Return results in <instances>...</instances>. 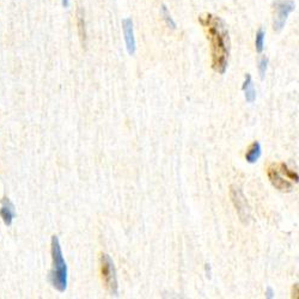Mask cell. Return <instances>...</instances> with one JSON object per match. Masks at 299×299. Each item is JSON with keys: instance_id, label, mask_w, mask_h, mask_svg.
I'll return each mask as SVG.
<instances>
[{"instance_id": "10", "label": "cell", "mask_w": 299, "mask_h": 299, "mask_svg": "<svg viewBox=\"0 0 299 299\" xmlns=\"http://www.w3.org/2000/svg\"><path fill=\"white\" fill-rule=\"evenodd\" d=\"M261 153H262L261 144H260L259 142H254L249 146V149H248L247 153H245V159H247L248 163L254 164L260 159Z\"/></svg>"}, {"instance_id": "1", "label": "cell", "mask_w": 299, "mask_h": 299, "mask_svg": "<svg viewBox=\"0 0 299 299\" xmlns=\"http://www.w3.org/2000/svg\"><path fill=\"white\" fill-rule=\"evenodd\" d=\"M199 20L211 44L212 67L218 73L224 74L230 56V36L226 24L220 17L212 13L202 14Z\"/></svg>"}, {"instance_id": "3", "label": "cell", "mask_w": 299, "mask_h": 299, "mask_svg": "<svg viewBox=\"0 0 299 299\" xmlns=\"http://www.w3.org/2000/svg\"><path fill=\"white\" fill-rule=\"evenodd\" d=\"M100 271L101 278L108 292L112 296H118L119 286L118 278H116V269L114 261L108 254H102L100 259Z\"/></svg>"}, {"instance_id": "9", "label": "cell", "mask_w": 299, "mask_h": 299, "mask_svg": "<svg viewBox=\"0 0 299 299\" xmlns=\"http://www.w3.org/2000/svg\"><path fill=\"white\" fill-rule=\"evenodd\" d=\"M243 92L245 96V100H247L248 103H254L256 100V90L254 88L253 84V78L249 73L245 74V80L243 83Z\"/></svg>"}, {"instance_id": "2", "label": "cell", "mask_w": 299, "mask_h": 299, "mask_svg": "<svg viewBox=\"0 0 299 299\" xmlns=\"http://www.w3.org/2000/svg\"><path fill=\"white\" fill-rule=\"evenodd\" d=\"M52 260L53 268L49 273V281L54 289L59 292H65L68 283V271L58 236L52 237Z\"/></svg>"}, {"instance_id": "7", "label": "cell", "mask_w": 299, "mask_h": 299, "mask_svg": "<svg viewBox=\"0 0 299 299\" xmlns=\"http://www.w3.org/2000/svg\"><path fill=\"white\" fill-rule=\"evenodd\" d=\"M122 30H124L126 49H127L130 55H134L137 50V42L136 36H134L133 20H132V18L127 17L122 19Z\"/></svg>"}, {"instance_id": "8", "label": "cell", "mask_w": 299, "mask_h": 299, "mask_svg": "<svg viewBox=\"0 0 299 299\" xmlns=\"http://www.w3.org/2000/svg\"><path fill=\"white\" fill-rule=\"evenodd\" d=\"M14 214V206L13 203L10 201V199L7 197H4L1 200V208H0V217H1L2 221L6 226H11L12 220H13Z\"/></svg>"}, {"instance_id": "14", "label": "cell", "mask_w": 299, "mask_h": 299, "mask_svg": "<svg viewBox=\"0 0 299 299\" xmlns=\"http://www.w3.org/2000/svg\"><path fill=\"white\" fill-rule=\"evenodd\" d=\"M267 70H268V58L267 56H262L259 61V73H260V77H261V79H265Z\"/></svg>"}, {"instance_id": "16", "label": "cell", "mask_w": 299, "mask_h": 299, "mask_svg": "<svg viewBox=\"0 0 299 299\" xmlns=\"http://www.w3.org/2000/svg\"><path fill=\"white\" fill-rule=\"evenodd\" d=\"M62 4H64L65 7H68V4H70V2H68V0H62Z\"/></svg>"}, {"instance_id": "5", "label": "cell", "mask_w": 299, "mask_h": 299, "mask_svg": "<svg viewBox=\"0 0 299 299\" xmlns=\"http://www.w3.org/2000/svg\"><path fill=\"white\" fill-rule=\"evenodd\" d=\"M230 196H231V200L233 205H235L236 212H237L239 219L243 221L244 224L249 223L250 209L243 191L239 189L238 187H236V185H232L231 190H230Z\"/></svg>"}, {"instance_id": "11", "label": "cell", "mask_w": 299, "mask_h": 299, "mask_svg": "<svg viewBox=\"0 0 299 299\" xmlns=\"http://www.w3.org/2000/svg\"><path fill=\"white\" fill-rule=\"evenodd\" d=\"M277 165H278V169L280 170V172L283 173V175L285 176V177L287 179H290V181H291V182L293 181V182H296V183H298L299 176H298L297 172H295V171H293V170L289 169L286 164H284V163L277 164Z\"/></svg>"}, {"instance_id": "13", "label": "cell", "mask_w": 299, "mask_h": 299, "mask_svg": "<svg viewBox=\"0 0 299 299\" xmlns=\"http://www.w3.org/2000/svg\"><path fill=\"white\" fill-rule=\"evenodd\" d=\"M161 16H163L164 22H165V24H166L167 26H169V28L176 29V23H175V20L172 19L171 14H170V12H169V10H167V7H166L165 5L161 6Z\"/></svg>"}, {"instance_id": "12", "label": "cell", "mask_w": 299, "mask_h": 299, "mask_svg": "<svg viewBox=\"0 0 299 299\" xmlns=\"http://www.w3.org/2000/svg\"><path fill=\"white\" fill-rule=\"evenodd\" d=\"M265 38H266V31L262 28H260L259 31L256 32V37H255V48L257 53L263 52V48H265Z\"/></svg>"}, {"instance_id": "6", "label": "cell", "mask_w": 299, "mask_h": 299, "mask_svg": "<svg viewBox=\"0 0 299 299\" xmlns=\"http://www.w3.org/2000/svg\"><path fill=\"white\" fill-rule=\"evenodd\" d=\"M267 175L271 183L273 184L278 190L286 191V193H289V191L292 190L293 188L292 182L290 181V179H287L285 176L280 172V170L278 169V165L273 164V165L269 166L267 170Z\"/></svg>"}, {"instance_id": "4", "label": "cell", "mask_w": 299, "mask_h": 299, "mask_svg": "<svg viewBox=\"0 0 299 299\" xmlns=\"http://www.w3.org/2000/svg\"><path fill=\"white\" fill-rule=\"evenodd\" d=\"M296 5L292 0H275L273 2L274 10V19H273V29L274 31L280 32L284 29L287 22L290 13L295 10Z\"/></svg>"}, {"instance_id": "15", "label": "cell", "mask_w": 299, "mask_h": 299, "mask_svg": "<svg viewBox=\"0 0 299 299\" xmlns=\"http://www.w3.org/2000/svg\"><path fill=\"white\" fill-rule=\"evenodd\" d=\"M266 297L269 298V299L274 298V291H273V289H272V287H268V289L266 290Z\"/></svg>"}]
</instances>
